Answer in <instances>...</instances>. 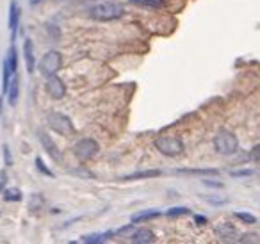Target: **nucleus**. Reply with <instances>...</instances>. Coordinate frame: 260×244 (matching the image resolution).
Segmentation results:
<instances>
[{"label":"nucleus","mask_w":260,"mask_h":244,"mask_svg":"<svg viewBox=\"0 0 260 244\" xmlns=\"http://www.w3.org/2000/svg\"><path fill=\"white\" fill-rule=\"evenodd\" d=\"M155 148L166 157H178L184 154V143L180 137L175 136H160L155 139Z\"/></svg>","instance_id":"3"},{"label":"nucleus","mask_w":260,"mask_h":244,"mask_svg":"<svg viewBox=\"0 0 260 244\" xmlns=\"http://www.w3.org/2000/svg\"><path fill=\"white\" fill-rule=\"evenodd\" d=\"M100 151V146L94 139L91 137H86V139H80L79 143L73 146V154L79 159H93L94 155Z\"/></svg>","instance_id":"6"},{"label":"nucleus","mask_w":260,"mask_h":244,"mask_svg":"<svg viewBox=\"0 0 260 244\" xmlns=\"http://www.w3.org/2000/svg\"><path fill=\"white\" fill-rule=\"evenodd\" d=\"M239 242H260V235L258 233H244V235L237 237Z\"/></svg>","instance_id":"20"},{"label":"nucleus","mask_w":260,"mask_h":244,"mask_svg":"<svg viewBox=\"0 0 260 244\" xmlns=\"http://www.w3.org/2000/svg\"><path fill=\"white\" fill-rule=\"evenodd\" d=\"M4 184H6V175H2V178H0V193L4 191Z\"/></svg>","instance_id":"29"},{"label":"nucleus","mask_w":260,"mask_h":244,"mask_svg":"<svg viewBox=\"0 0 260 244\" xmlns=\"http://www.w3.org/2000/svg\"><path fill=\"white\" fill-rule=\"evenodd\" d=\"M29 2H30V6H38L41 2V0H29Z\"/></svg>","instance_id":"30"},{"label":"nucleus","mask_w":260,"mask_h":244,"mask_svg":"<svg viewBox=\"0 0 260 244\" xmlns=\"http://www.w3.org/2000/svg\"><path fill=\"white\" fill-rule=\"evenodd\" d=\"M6 95H8L9 98V105H13L15 107L16 102H18V97H20V77L18 73H15V75L11 77V82H9V87L8 91H6Z\"/></svg>","instance_id":"12"},{"label":"nucleus","mask_w":260,"mask_h":244,"mask_svg":"<svg viewBox=\"0 0 260 244\" xmlns=\"http://www.w3.org/2000/svg\"><path fill=\"white\" fill-rule=\"evenodd\" d=\"M251 159H253L255 162H258V164H260V144H256V146L251 150Z\"/></svg>","instance_id":"25"},{"label":"nucleus","mask_w":260,"mask_h":244,"mask_svg":"<svg viewBox=\"0 0 260 244\" xmlns=\"http://www.w3.org/2000/svg\"><path fill=\"white\" fill-rule=\"evenodd\" d=\"M40 141L43 144L45 151L48 154V157H52V161L55 162H61V151H59V148L55 146V143L52 141V137L47 132H40Z\"/></svg>","instance_id":"9"},{"label":"nucleus","mask_w":260,"mask_h":244,"mask_svg":"<svg viewBox=\"0 0 260 244\" xmlns=\"http://www.w3.org/2000/svg\"><path fill=\"white\" fill-rule=\"evenodd\" d=\"M4 161H6V166H11L13 164V159H11V154H9V146L8 144H4Z\"/></svg>","instance_id":"24"},{"label":"nucleus","mask_w":260,"mask_h":244,"mask_svg":"<svg viewBox=\"0 0 260 244\" xmlns=\"http://www.w3.org/2000/svg\"><path fill=\"white\" fill-rule=\"evenodd\" d=\"M162 171L159 169H148V171H138V173H130V175L121 176V180H139V178H152V176H160Z\"/></svg>","instance_id":"14"},{"label":"nucleus","mask_w":260,"mask_h":244,"mask_svg":"<svg viewBox=\"0 0 260 244\" xmlns=\"http://www.w3.org/2000/svg\"><path fill=\"white\" fill-rule=\"evenodd\" d=\"M45 89L47 93L50 95L54 100H61L62 97L66 95V86L57 75H50L47 77V82H45Z\"/></svg>","instance_id":"7"},{"label":"nucleus","mask_w":260,"mask_h":244,"mask_svg":"<svg viewBox=\"0 0 260 244\" xmlns=\"http://www.w3.org/2000/svg\"><path fill=\"white\" fill-rule=\"evenodd\" d=\"M214 150L221 155H232L239 150V139L230 130H219L214 136Z\"/></svg>","instance_id":"2"},{"label":"nucleus","mask_w":260,"mask_h":244,"mask_svg":"<svg viewBox=\"0 0 260 244\" xmlns=\"http://www.w3.org/2000/svg\"><path fill=\"white\" fill-rule=\"evenodd\" d=\"M160 210H155V208H150V210H141L138 214L132 216V223H143V221H150L153 218H159Z\"/></svg>","instance_id":"15"},{"label":"nucleus","mask_w":260,"mask_h":244,"mask_svg":"<svg viewBox=\"0 0 260 244\" xmlns=\"http://www.w3.org/2000/svg\"><path fill=\"white\" fill-rule=\"evenodd\" d=\"M170 218H175V216H184V214H191V210H189L187 207H173L170 208V210L166 212Z\"/></svg>","instance_id":"21"},{"label":"nucleus","mask_w":260,"mask_h":244,"mask_svg":"<svg viewBox=\"0 0 260 244\" xmlns=\"http://www.w3.org/2000/svg\"><path fill=\"white\" fill-rule=\"evenodd\" d=\"M130 240H132V242H136V244L155 242V233H153L150 228H139V230H136L132 235H130Z\"/></svg>","instance_id":"10"},{"label":"nucleus","mask_w":260,"mask_h":244,"mask_svg":"<svg viewBox=\"0 0 260 244\" xmlns=\"http://www.w3.org/2000/svg\"><path fill=\"white\" fill-rule=\"evenodd\" d=\"M114 235L112 232H105V233H93V235H86V237H82V240H86V242H94V244H98V242H105L107 239H111V237Z\"/></svg>","instance_id":"17"},{"label":"nucleus","mask_w":260,"mask_h":244,"mask_svg":"<svg viewBox=\"0 0 260 244\" xmlns=\"http://www.w3.org/2000/svg\"><path fill=\"white\" fill-rule=\"evenodd\" d=\"M4 200L6 201H20L22 200V191L16 189V187H9L4 191Z\"/></svg>","instance_id":"18"},{"label":"nucleus","mask_w":260,"mask_h":244,"mask_svg":"<svg viewBox=\"0 0 260 244\" xmlns=\"http://www.w3.org/2000/svg\"><path fill=\"white\" fill-rule=\"evenodd\" d=\"M235 218L241 219V221L246 223V225H253V223H256L255 216L249 214V212H235Z\"/></svg>","instance_id":"19"},{"label":"nucleus","mask_w":260,"mask_h":244,"mask_svg":"<svg viewBox=\"0 0 260 244\" xmlns=\"http://www.w3.org/2000/svg\"><path fill=\"white\" fill-rule=\"evenodd\" d=\"M48 125H50L52 130H55L61 136H72L75 134V127H73L72 119L66 114H61V112H50L47 118Z\"/></svg>","instance_id":"5"},{"label":"nucleus","mask_w":260,"mask_h":244,"mask_svg":"<svg viewBox=\"0 0 260 244\" xmlns=\"http://www.w3.org/2000/svg\"><path fill=\"white\" fill-rule=\"evenodd\" d=\"M41 205H43V200H41V196L34 194L32 201H30V205H29V208H30V210H38V207H41Z\"/></svg>","instance_id":"23"},{"label":"nucleus","mask_w":260,"mask_h":244,"mask_svg":"<svg viewBox=\"0 0 260 244\" xmlns=\"http://www.w3.org/2000/svg\"><path fill=\"white\" fill-rule=\"evenodd\" d=\"M20 6L18 0H11V6H9V30H11V43L16 40V33H18L20 25Z\"/></svg>","instance_id":"8"},{"label":"nucleus","mask_w":260,"mask_h":244,"mask_svg":"<svg viewBox=\"0 0 260 244\" xmlns=\"http://www.w3.org/2000/svg\"><path fill=\"white\" fill-rule=\"evenodd\" d=\"M130 2L136 6H143V8H150V9H160L166 6V0H130Z\"/></svg>","instance_id":"16"},{"label":"nucleus","mask_w":260,"mask_h":244,"mask_svg":"<svg viewBox=\"0 0 260 244\" xmlns=\"http://www.w3.org/2000/svg\"><path fill=\"white\" fill-rule=\"evenodd\" d=\"M253 175V171L249 169H241V171H232V176H249Z\"/></svg>","instance_id":"26"},{"label":"nucleus","mask_w":260,"mask_h":244,"mask_svg":"<svg viewBox=\"0 0 260 244\" xmlns=\"http://www.w3.org/2000/svg\"><path fill=\"white\" fill-rule=\"evenodd\" d=\"M23 57H25L27 72L34 73V68H36V57H34V45L29 38L23 41Z\"/></svg>","instance_id":"11"},{"label":"nucleus","mask_w":260,"mask_h":244,"mask_svg":"<svg viewBox=\"0 0 260 244\" xmlns=\"http://www.w3.org/2000/svg\"><path fill=\"white\" fill-rule=\"evenodd\" d=\"M36 166H38V169H40V171L43 173V175H47V176H54V173H52L50 169H48L47 166L43 164V161H41L40 157L36 159Z\"/></svg>","instance_id":"22"},{"label":"nucleus","mask_w":260,"mask_h":244,"mask_svg":"<svg viewBox=\"0 0 260 244\" xmlns=\"http://www.w3.org/2000/svg\"><path fill=\"white\" fill-rule=\"evenodd\" d=\"M216 235H219V239L223 240H234L237 237V230L232 223H219L216 225Z\"/></svg>","instance_id":"13"},{"label":"nucleus","mask_w":260,"mask_h":244,"mask_svg":"<svg viewBox=\"0 0 260 244\" xmlns=\"http://www.w3.org/2000/svg\"><path fill=\"white\" fill-rule=\"evenodd\" d=\"M89 16L100 22H114L123 16V8L114 2H100L89 9Z\"/></svg>","instance_id":"1"},{"label":"nucleus","mask_w":260,"mask_h":244,"mask_svg":"<svg viewBox=\"0 0 260 244\" xmlns=\"http://www.w3.org/2000/svg\"><path fill=\"white\" fill-rule=\"evenodd\" d=\"M61 66H62L61 52L48 50L40 61V72L43 73L45 77H50V75H55V73L61 70Z\"/></svg>","instance_id":"4"},{"label":"nucleus","mask_w":260,"mask_h":244,"mask_svg":"<svg viewBox=\"0 0 260 244\" xmlns=\"http://www.w3.org/2000/svg\"><path fill=\"white\" fill-rule=\"evenodd\" d=\"M196 223H198V225H205V223H207V218H202V216H196Z\"/></svg>","instance_id":"28"},{"label":"nucleus","mask_w":260,"mask_h":244,"mask_svg":"<svg viewBox=\"0 0 260 244\" xmlns=\"http://www.w3.org/2000/svg\"><path fill=\"white\" fill-rule=\"evenodd\" d=\"M203 184L207 187H223V182H212V180H207V178H203Z\"/></svg>","instance_id":"27"}]
</instances>
